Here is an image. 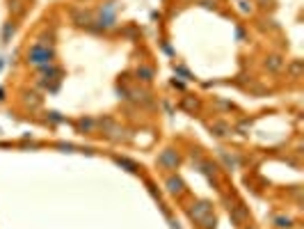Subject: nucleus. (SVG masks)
<instances>
[{
	"label": "nucleus",
	"instance_id": "1",
	"mask_svg": "<svg viewBox=\"0 0 304 229\" xmlns=\"http://www.w3.org/2000/svg\"><path fill=\"white\" fill-rule=\"evenodd\" d=\"M30 60L34 62V64H43V62H48L50 60V50L48 48H43V46H32L30 48Z\"/></svg>",
	"mask_w": 304,
	"mask_h": 229
},
{
	"label": "nucleus",
	"instance_id": "2",
	"mask_svg": "<svg viewBox=\"0 0 304 229\" xmlns=\"http://www.w3.org/2000/svg\"><path fill=\"white\" fill-rule=\"evenodd\" d=\"M160 163L167 165V168H176V163H179V156H176L174 152H169V149H167V152H165L163 156H160Z\"/></svg>",
	"mask_w": 304,
	"mask_h": 229
},
{
	"label": "nucleus",
	"instance_id": "3",
	"mask_svg": "<svg viewBox=\"0 0 304 229\" xmlns=\"http://www.w3.org/2000/svg\"><path fill=\"white\" fill-rule=\"evenodd\" d=\"M167 186H169V192H181V190H183V184H181V179H174V176L167 181Z\"/></svg>",
	"mask_w": 304,
	"mask_h": 229
},
{
	"label": "nucleus",
	"instance_id": "4",
	"mask_svg": "<svg viewBox=\"0 0 304 229\" xmlns=\"http://www.w3.org/2000/svg\"><path fill=\"white\" fill-rule=\"evenodd\" d=\"M270 66H272V69H279V66H282L279 58H270Z\"/></svg>",
	"mask_w": 304,
	"mask_h": 229
}]
</instances>
